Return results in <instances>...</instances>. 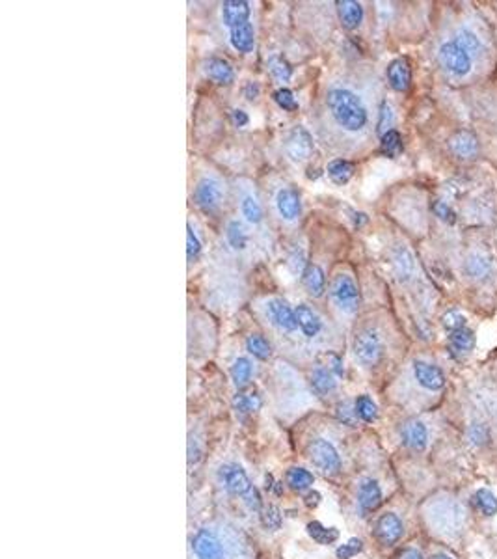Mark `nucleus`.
Segmentation results:
<instances>
[{
	"label": "nucleus",
	"instance_id": "f257e3e1",
	"mask_svg": "<svg viewBox=\"0 0 497 559\" xmlns=\"http://www.w3.org/2000/svg\"><path fill=\"white\" fill-rule=\"evenodd\" d=\"M196 559H246V546L233 527L205 526L192 537Z\"/></svg>",
	"mask_w": 497,
	"mask_h": 559
},
{
	"label": "nucleus",
	"instance_id": "f03ea898",
	"mask_svg": "<svg viewBox=\"0 0 497 559\" xmlns=\"http://www.w3.org/2000/svg\"><path fill=\"white\" fill-rule=\"evenodd\" d=\"M326 107L337 127L347 133H361L369 123V112L361 97L344 86H332L326 91Z\"/></svg>",
	"mask_w": 497,
	"mask_h": 559
},
{
	"label": "nucleus",
	"instance_id": "7ed1b4c3",
	"mask_svg": "<svg viewBox=\"0 0 497 559\" xmlns=\"http://www.w3.org/2000/svg\"><path fill=\"white\" fill-rule=\"evenodd\" d=\"M425 517L434 532L444 537H458L465 527L464 507L449 496H438L427 503Z\"/></svg>",
	"mask_w": 497,
	"mask_h": 559
},
{
	"label": "nucleus",
	"instance_id": "20e7f679",
	"mask_svg": "<svg viewBox=\"0 0 497 559\" xmlns=\"http://www.w3.org/2000/svg\"><path fill=\"white\" fill-rule=\"evenodd\" d=\"M220 481L226 487V490H229L233 496H238L248 506L250 511H261L259 492L255 490L250 477L240 466H237V464L222 466L220 468Z\"/></svg>",
	"mask_w": 497,
	"mask_h": 559
},
{
	"label": "nucleus",
	"instance_id": "39448f33",
	"mask_svg": "<svg viewBox=\"0 0 497 559\" xmlns=\"http://www.w3.org/2000/svg\"><path fill=\"white\" fill-rule=\"evenodd\" d=\"M330 298L343 314H356L360 306V291L350 274H337L330 283Z\"/></svg>",
	"mask_w": 497,
	"mask_h": 559
},
{
	"label": "nucleus",
	"instance_id": "423d86ee",
	"mask_svg": "<svg viewBox=\"0 0 497 559\" xmlns=\"http://www.w3.org/2000/svg\"><path fill=\"white\" fill-rule=\"evenodd\" d=\"M382 352H384V345H382L380 334L376 330L367 328V330H361L360 334L356 335L354 354L361 366H365V368L376 366L380 362Z\"/></svg>",
	"mask_w": 497,
	"mask_h": 559
},
{
	"label": "nucleus",
	"instance_id": "0eeeda50",
	"mask_svg": "<svg viewBox=\"0 0 497 559\" xmlns=\"http://www.w3.org/2000/svg\"><path fill=\"white\" fill-rule=\"evenodd\" d=\"M311 463L317 466L323 474L335 475L341 470V458L337 449L326 440V438H315L307 447Z\"/></svg>",
	"mask_w": 497,
	"mask_h": 559
},
{
	"label": "nucleus",
	"instance_id": "6e6552de",
	"mask_svg": "<svg viewBox=\"0 0 497 559\" xmlns=\"http://www.w3.org/2000/svg\"><path fill=\"white\" fill-rule=\"evenodd\" d=\"M439 64L449 73L464 77L471 71V56L456 41H445L438 53Z\"/></svg>",
	"mask_w": 497,
	"mask_h": 559
},
{
	"label": "nucleus",
	"instance_id": "1a4fd4ad",
	"mask_svg": "<svg viewBox=\"0 0 497 559\" xmlns=\"http://www.w3.org/2000/svg\"><path fill=\"white\" fill-rule=\"evenodd\" d=\"M283 149H285L287 157L295 162H304L311 157L313 153V139L309 131L300 125L292 127L285 136L283 142Z\"/></svg>",
	"mask_w": 497,
	"mask_h": 559
},
{
	"label": "nucleus",
	"instance_id": "9d476101",
	"mask_svg": "<svg viewBox=\"0 0 497 559\" xmlns=\"http://www.w3.org/2000/svg\"><path fill=\"white\" fill-rule=\"evenodd\" d=\"M266 317L281 332H295L298 328L297 314L283 298H270L266 302Z\"/></svg>",
	"mask_w": 497,
	"mask_h": 559
},
{
	"label": "nucleus",
	"instance_id": "9b49d317",
	"mask_svg": "<svg viewBox=\"0 0 497 559\" xmlns=\"http://www.w3.org/2000/svg\"><path fill=\"white\" fill-rule=\"evenodd\" d=\"M222 183L214 177H203L194 188V202L205 211H214L222 203Z\"/></svg>",
	"mask_w": 497,
	"mask_h": 559
},
{
	"label": "nucleus",
	"instance_id": "f8f14e48",
	"mask_svg": "<svg viewBox=\"0 0 497 559\" xmlns=\"http://www.w3.org/2000/svg\"><path fill=\"white\" fill-rule=\"evenodd\" d=\"M451 153L460 160H473L479 155V140L471 131L460 129L449 139Z\"/></svg>",
	"mask_w": 497,
	"mask_h": 559
},
{
	"label": "nucleus",
	"instance_id": "ddd939ff",
	"mask_svg": "<svg viewBox=\"0 0 497 559\" xmlns=\"http://www.w3.org/2000/svg\"><path fill=\"white\" fill-rule=\"evenodd\" d=\"M401 440L408 449L413 451H423L429 444V429L423 421L408 420L401 427Z\"/></svg>",
	"mask_w": 497,
	"mask_h": 559
},
{
	"label": "nucleus",
	"instance_id": "4468645a",
	"mask_svg": "<svg viewBox=\"0 0 497 559\" xmlns=\"http://www.w3.org/2000/svg\"><path fill=\"white\" fill-rule=\"evenodd\" d=\"M276 209H278V214L281 219L287 220V222L297 220L302 213V202L298 191H295L292 186L280 188L278 194H276Z\"/></svg>",
	"mask_w": 497,
	"mask_h": 559
},
{
	"label": "nucleus",
	"instance_id": "2eb2a0df",
	"mask_svg": "<svg viewBox=\"0 0 497 559\" xmlns=\"http://www.w3.org/2000/svg\"><path fill=\"white\" fill-rule=\"evenodd\" d=\"M413 377L425 390L429 392H438L445 386V375L444 371L436 366L423 360H415L413 362Z\"/></svg>",
	"mask_w": 497,
	"mask_h": 559
},
{
	"label": "nucleus",
	"instance_id": "dca6fc26",
	"mask_svg": "<svg viewBox=\"0 0 497 559\" xmlns=\"http://www.w3.org/2000/svg\"><path fill=\"white\" fill-rule=\"evenodd\" d=\"M250 13H252V8L246 0H226V2H222V21L229 30L240 27L244 23H250Z\"/></svg>",
	"mask_w": 497,
	"mask_h": 559
},
{
	"label": "nucleus",
	"instance_id": "f3484780",
	"mask_svg": "<svg viewBox=\"0 0 497 559\" xmlns=\"http://www.w3.org/2000/svg\"><path fill=\"white\" fill-rule=\"evenodd\" d=\"M375 533L382 544H387V546H389V544H395L399 539L402 537L401 518H399L397 515H393V513L382 515V517L378 518V522H376Z\"/></svg>",
	"mask_w": 497,
	"mask_h": 559
},
{
	"label": "nucleus",
	"instance_id": "a211bd4d",
	"mask_svg": "<svg viewBox=\"0 0 497 559\" xmlns=\"http://www.w3.org/2000/svg\"><path fill=\"white\" fill-rule=\"evenodd\" d=\"M387 82L395 91H406L412 82V70L406 58H395L387 65Z\"/></svg>",
	"mask_w": 497,
	"mask_h": 559
},
{
	"label": "nucleus",
	"instance_id": "6ab92c4d",
	"mask_svg": "<svg viewBox=\"0 0 497 559\" xmlns=\"http://www.w3.org/2000/svg\"><path fill=\"white\" fill-rule=\"evenodd\" d=\"M295 314H297L298 328H300V332L306 335L307 340H313V338H317L321 334V330H323V321H321V317L309 306L300 304L295 309Z\"/></svg>",
	"mask_w": 497,
	"mask_h": 559
},
{
	"label": "nucleus",
	"instance_id": "aec40b11",
	"mask_svg": "<svg viewBox=\"0 0 497 559\" xmlns=\"http://www.w3.org/2000/svg\"><path fill=\"white\" fill-rule=\"evenodd\" d=\"M382 501V489L375 480H363L358 489V506L363 513L375 511Z\"/></svg>",
	"mask_w": 497,
	"mask_h": 559
},
{
	"label": "nucleus",
	"instance_id": "412c9836",
	"mask_svg": "<svg viewBox=\"0 0 497 559\" xmlns=\"http://www.w3.org/2000/svg\"><path fill=\"white\" fill-rule=\"evenodd\" d=\"M229 41H231L233 49L238 53L248 54L254 51L255 47V32L254 25L252 23H244L240 27H235L229 30Z\"/></svg>",
	"mask_w": 497,
	"mask_h": 559
},
{
	"label": "nucleus",
	"instance_id": "4be33fe9",
	"mask_svg": "<svg viewBox=\"0 0 497 559\" xmlns=\"http://www.w3.org/2000/svg\"><path fill=\"white\" fill-rule=\"evenodd\" d=\"M337 13L339 21L347 30H354L363 21V8L360 2H354V0H339Z\"/></svg>",
	"mask_w": 497,
	"mask_h": 559
},
{
	"label": "nucleus",
	"instance_id": "5701e85b",
	"mask_svg": "<svg viewBox=\"0 0 497 559\" xmlns=\"http://www.w3.org/2000/svg\"><path fill=\"white\" fill-rule=\"evenodd\" d=\"M302 283L307 289V293L313 297H321L326 289V278H324L323 269L315 263H307L302 271Z\"/></svg>",
	"mask_w": 497,
	"mask_h": 559
},
{
	"label": "nucleus",
	"instance_id": "b1692460",
	"mask_svg": "<svg viewBox=\"0 0 497 559\" xmlns=\"http://www.w3.org/2000/svg\"><path fill=\"white\" fill-rule=\"evenodd\" d=\"M473 347H475V334H473V330H470L467 326H464L460 330L451 332L449 352L453 356L456 358L465 356L467 352L473 351Z\"/></svg>",
	"mask_w": 497,
	"mask_h": 559
},
{
	"label": "nucleus",
	"instance_id": "393cba45",
	"mask_svg": "<svg viewBox=\"0 0 497 559\" xmlns=\"http://www.w3.org/2000/svg\"><path fill=\"white\" fill-rule=\"evenodd\" d=\"M205 73L207 77L218 84H231L235 80V71L231 64L224 58H211L205 62Z\"/></svg>",
	"mask_w": 497,
	"mask_h": 559
},
{
	"label": "nucleus",
	"instance_id": "a878e982",
	"mask_svg": "<svg viewBox=\"0 0 497 559\" xmlns=\"http://www.w3.org/2000/svg\"><path fill=\"white\" fill-rule=\"evenodd\" d=\"M335 378L337 377H335L328 368L318 366V368L313 369L311 373L313 390H315L318 395H330L332 392H335V388H337V380H335Z\"/></svg>",
	"mask_w": 497,
	"mask_h": 559
},
{
	"label": "nucleus",
	"instance_id": "bb28decb",
	"mask_svg": "<svg viewBox=\"0 0 497 559\" xmlns=\"http://www.w3.org/2000/svg\"><path fill=\"white\" fill-rule=\"evenodd\" d=\"M464 271L471 280H484V278L492 272V265H490L488 257L481 256V254H471V256L465 259Z\"/></svg>",
	"mask_w": 497,
	"mask_h": 559
},
{
	"label": "nucleus",
	"instance_id": "cd10ccee",
	"mask_svg": "<svg viewBox=\"0 0 497 559\" xmlns=\"http://www.w3.org/2000/svg\"><path fill=\"white\" fill-rule=\"evenodd\" d=\"M393 266H395V272H397V276L401 280H410V276L413 274V269H415L412 252L404 248V246H399L395 254H393Z\"/></svg>",
	"mask_w": 497,
	"mask_h": 559
},
{
	"label": "nucleus",
	"instance_id": "c85d7f7f",
	"mask_svg": "<svg viewBox=\"0 0 497 559\" xmlns=\"http://www.w3.org/2000/svg\"><path fill=\"white\" fill-rule=\"evenodd\" d=\"M473 506L484 517H493L497 513V498L488 489H479L471 498Z\"/></svg>",
	"mask_w": 497,
	"mask_h": 559
},
{
	"label": "nucleus",
	"instance_id": "c756f323",
	"mask_svg": "<svg viewBox=\"0 0 497 559\" xmlns=\"http://www.w3.org/2000/svg\"><path fill=\"white\" fill-rule=\"evenodd\" d=\"M354 174V165L344 159H335L328 165V176L333 183L344 185L350 181V177Z\"/></svg>",
	"mask_w": 497,
	"mask_h": 559
},
{
	"label": "nucleus",
	"instance_id": "7c9ffc66",
	"mask_svg": "<svg viewBox=\"0 0 497 559\" xmlns=\"http://www.w3.org/2000/svg\"><path fill=\"white\" fill-rule=\"evenodd\" d=\"M307 533H309L313 541H317L318 544H332L339 539V532L335 527H326L317 520L307 524Z\"/></svg>",
	"mask_w": 497,
	"mask_h": 559
},
{
	"label": "nucleus",
	"instance_id": "2f4dec72",
	"mask_svg": "<svg viewBox=\"0 0 497 559\" xmlns=\"http://www.w3.org/2000/svg\"><path fill=\"white\" fill-rule=\"evenodd\" d=\"M254 375V366L250 362L248 358H237L231 366V378L233 383L240 386H246L250 383V378Z\"/></svg>",
	"mask_w": 497,
	"mask_h": 559
},
{
	"label": "nucleus",
	"instance_id": "473e14b6",
	"mask_svg": "<svg viewBox=\"0 0 497 559\" xmlns=\"http://www.w3.org/2000/svg\"><path fill=\"white\" fill-rule=\"evenodd\" d=\"M402 151V136L399 131L392 129L384 136H380V153L386 157H397Z\"/></svg>",
	"mask_w": 497,
	"mask_h": 559
},
{
	"label": "nucleus",
	"instance_id": "72a5a7b5",
	"mask_svg": "<svg viewBox=\"0 0 497 559\" xmlns=\"http://www.w3.org/2000/svg\"><path fill=\"white\" fill-rule=\"evenodd\" d=\"M246 349L250 351V354H254V356L259 358V360H269L270 354H272L270 343L266 341L265 335L261 334L248 335V340H246Z\"/></svg>",
	"mask_w": 497,
	"mask_h": 559
},
{
	"label": "nucleus",
	"instance_id": "f704fd0d",
	"mask_svg": "<svg viewBox=\"0 0 497 559\" xmlns=\"http://www.w3.org/2000/svg\"><path fill=\"white\" fill-rule=\"evenodd\" d=\"M240 211H243V217L248 220L250 224H259L263 220V207L261 203L257 202V198L252 196V194H246L240 202Z\"/></svg>",
	"mask_w": 497,
	"mask_h": 559
},
{
	"label": "nucleus",
	"instance_id": "c9c22d12",
	"mask_svg": "<svg viewBox=\"0 0 497 559\" xmlns=\"http://www.w3.org/2000/svg\"><path fill=\"white\" fill-rule=\"evenodd\" d=\"M456 43L464 49L465 53L470 54L471 58L477 56V54H481L482 51L479 37H477L475 32H471L470 28H460V30H458V34H456Z\"/></svg>",
	"mask_w": 497,
	"mask_h": 559
},
{
	"label": "nucleus",
	"instance_id": "e433bc0d",
	"mask_svg": "<svg viewBox=\"0 0 497 559\" xmlns=\"http://www.w3.org/2000/svg\"><path fill=\"white\" fill-rule=\"evenodd\" d=\"M226 237H228V243L231 248L235 250H244L246 248V243H248V235L244 231L243 224L238 220H231L228 224V229H226Z\"/></svg>",
	"mask_w": 497,
	"mask_h": 559
},
{
	"label": "nucleus",
	"instance_id": "4c0bfd02",
	"mask_svg": "<svg viewBox=\"0 0 497 559\" xmlns=\"http://www.w3.org/2000/svg\"><path fill=\"white\" fill-rule=\"evenodd\" d=\"M356 406V414H358V418L363 421H367V423H373V421L378 418V406L375 405V401L370 399L369 395H361V397H358L354 403Z\"/></svg>",
	"mask_w": 497,
	"mask_h": 559
},
{
	"label": "nucleus",
	"instance_id": "58836bf2",
	"mask_svg": "<svg viewBox=\"0 0 497 559\" xmlns=\"http://www.w3.org/2000/svg\"><path fill=\"white\" fill-rule=\"evenodd\" d=\"M287 484H289L291 489L302 492V490L309 489L313 484V474H309V472L304 468H291L287 472Z\"/></svg>",
	"mask_w": 497,
	"mask_h": 559
},
{
	"label": "nucleus",
	"instance_id": "ea45409f",
	"mask_svg": "<svg viewBox=\"0 0 497 559\" xmlns=\"http://www.w3.org/2000/svg\"><path fill=\"white\" fill-rule=\"evenodd\" d=\"M261 397L257 394H238L235 399H233V406L237 410L238 414H250V412H255V410L261 409Z\"/></svg>",
	"mask_w": 497,
	"mask_h": 559
},
{
	"label": "nucleus",
	"instance_id": "a19ab883",
	"mask_svg": "<svg viewBox=\"0 0 497 559\" xmlns=\"http://www.w3.org/2000/svg\"><path fill=\"white\" fill-rule=\"evenodd\" d=\"M269 71L272 73V77H274L276 80H280V82H287L292 75L291 64H289L283 56H272V58L269 60Z\"/></svg>",
	"mask_w": 497,
	"mask_h": 559
},
{
	"label": "nucleus",
	"instance_id": "79ce46f5",
	"mask_svg": "<svg viewBox=\"0 0 497 559\" xmlns=\"http://www.w3.org/2000/svg\"><path fill=\"white\" fill-rule=\"evenodd\" d=\"M274 101L278 103V107H281L283 110L287 112H295L298 108V103L295 99V94H292L289 88H280V90L274 91Z\"/></svg>",
	"mask_w": 497,
	"mask_h": 559
},
{
	"label": "nucleus",
	"instance_id": "37998d69",
	"mask_svg": "<svg viewBox=\"0 0 497 559\" xmlns=\"http://www.w3.org/2000/svg\"><path fill=\"white\" fill-rule=\"evenodd\" d=\"M393 125V108L387 103H382L380 112H378V123H376V133L384 136L387 131H392Z\"/></svg>",
	"mask_w": 497,
	"mask_h": 559
},
{
	"label": "nucleus",
	"instance_id": "c03bdc74",
	"mask_svg": "<svg viewBox=\"0 0 497 559\" xmlns=\"http://www.w3.org/2000/svg\"><path fill=\"white\" fill-rule=\"evenodd\" d=\"M200 252H201V243L200 239H198L194 228H192V224H188V226H186V256H188V259L191 261H194L198 256H200Z\"/></svg>",
	"mask_w": 497,
	"mask_h": 559
},
{
	"label": "nucleus",
	"instance_id": "a18cd8bd",
	"mask_svg": "<svg viewBox=\"0 0 497 559\" xmlns=\"http://www.w3.org/2000/svg\"><path fill=\"white\" fill-rule=\"evenodd\" d=\"M361 548H363V543H361L360 539H350L349 543L341 544V546L335 550V555H337L339 559H352L354 555L360 554Z\"/></svg>",
	"mask_w": 497,
	"mask_h": 559
},
{
	"label": "nucleus",
	"instance_id": "49530a36",
	"mask_svg": "<svg viewBox=\"0 0 497 559\" xmlns=\"http://www.w3.org/2000/svg\"><path fill=\"white\" fill-rule=\"evenodd\" d=\"M441 321H444L445 328L451 332L460 330V328H464L465 326V317L460 314V311H456V309H451V311H447Z\"/></svg>",
	"mask_w": 497,
	"mask_h": 559
},
{
	"label": "nucleus",
	"instance_id": "de8ad7c7",
	"mask_svg": "<svg viewBox=\"0 0 497 559\" xmlns=\"http://www.w3.org/2000/svg\"><path fill=\"white\" fill-rule=\"evenodd\" d=\"M356 418H358V414H356V406H352L350 403L344 401V403H341V405L337 406V420L341 421V423L354 427Z\"/></svg>",
	"mask_w": 497,
	"mask_h": 559
},
{
	"label": "nucleus",
	"instance_id": "09e8293b",
	"mask_svg": "<svg viewBox=\"0 0 497 559\" xmlns=\"http://www.w3.org/2000/svg\"><path fill=\"white\" fill-rule=\"evenodd\" d=\"M261 522H263V526L269 527V529H278V527L281 526L280 509L274 506H270L269 509H265L263 515H261Z\"/></svg>",
	"mask_w": 497,
	"mask_h": 559
},
{
	"label": "nucleus",
	"instance_id": "8fccbe9b",
	"mask_svg": "<svg viewBox=\"0 0 497 559\" xmlns=\"http://www.w3.org/2000/svg\"><path fill=\"white\" fill-rule=\"evenodd\" d=\"M432 209H434V214H436L439 220H444L445 224L456 222V213L453 211V209H451V205H447V203L441 202V200H439V202H434Z\"/></svg>",
	"mask_w": 497,
	"mask_h": 559
},
{
	"label": "nucleus",
	"instance_id": "3c124183",
	"mask_svg": "<svg viewBox=\"0 0 497 559\" xmlns=\"http://www.w3.org/2000/svg\"><path fill=\"white\" fill-rule=\"evenodd\" d=\"M470 438L471 442L477 444V446H481V444H484L488 440V429L482 425V423H471Z\"/></svg>",
	"mask_w": 497,
	"mask_h": 559
},
{
	"label": "nucleus",
	"instance_id": "603ef678",
	"mask_svg": "<svg viewBox=\"0 0 497 559\" xmlns=\"http://www.w3.org/2000/svg\"><path fill=\"white\" fill-rule=\"evenodd\" d=\"M231 120H233V123L237 125V127H244V125H248V122H250L248 114H246L244 110H240V108H235V110L231 112Z\"/></svg>",
	"mask_w": 497,
	"mask_h": 559
},
{
	"label": "nucleus",
	"instance_id": "864d4df0",
	"mask_svg": "<svg viewBox=\"0 0 497 559\" xmlns=\"http://www.w3.org/2000/svg\"><path fill=\"white\" fill-rule=\"evenodd\" d=\"M244 96L248 97L250 101L257 99V96H259V84H257V82H248L246 88H244Z\"/></svg>",
	"mask_w": 497,
	"mask_h": 559
},
{
	"label": "nucleus",
	"instance_id": "5fc2aeb1",
	"mask_svg": "<svg viewBox=\"0 0 497 559\" xmlns=\"http://www.w3.org/2000/svg\"><path fill=\"white\" fill-rule=\"evenodd\" d=\"M399 559H425V558H423V554L419 552V550L406 548V550H402L401 555H399Z\"/></svg>",
	"mask_w": 497,
	"mask_h": 559
},
{
	"label": "nucleus",
	"instance_id": "6e6d98bb",
	"mask_svg": "<svg viewBox=\"0 0 497 559\" xmlns=\"http://www.w3.org/2000/svg\"><path fill=\"white\" fill-rule=\"evenodd\" d=\"M304 500H306L307 507H317L318 501H321V494L318 492H309Z\"/></svg>",
	"mask_w": 497,
	"mask_h": 559
},
{
	"label": "nucleus",
	"instance_id": "4d7b16f0",
	"mask_svg": "<svg viewBox=\"0 0 497 559\" xmlns=\"http://www.w3.org/2000/svg\"><path fill=\"white\" fill-rule=\"evenodd\" d=\"M354 222L356 226H363V224L367 222V217H365L363 213H354Z\"/></svg>",
	"mask_w": 497,
	"mask_h": 559
},
{
	"label": "nucleus",
	"instance_id": "13d9d810",
	"mask_svg": "<svg viewBox=\"0 0 497 559\" xmlns=\"http://www.w3.org/2000/svg\"><path fill=\"white\" fill-rule=\"evenodd\" d=\"M430 559H451V558H449V555H445V554H436V555H432Z\"/></svg>",
	"mask_w": 497,
	"mask_h": 559
}]
</instances>
